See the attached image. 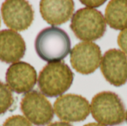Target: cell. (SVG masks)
Wrapping results in <instances>:
<instances>
[{"label":"cell","mask_w":127,"mask_h":126,"mask_svg":"<svg viewBox=\"0 0 127 126\" xmlns=\"http://www.w3.org/2000/svg\"><path fill=\"white\" fill-rule=\"evenodd\" d=\"M35 49L42 60L49 63L57 62L65 59L71 52V40L65 30L52 26L38 33Z\"/></svg>","instance_id":"cell-1"},{"label":"cell","mask_w":127,"mask_h":126,"mask_svg":"<svg viewBox=\"0 0 127 126\" xmlns=\"http://www.w3.org/2000/svg\"><path fill=\"white\" fill-rule=\"evenodd\" d=\"M74 81V73L64 62H51L40 71L38 87L48 97H57L65 93Z\"/></svg>","instance_id":"cell-2"},{"label":"cell","mask_w":127,"mask_h":126,"mask_svg":"<svg viewBox=\"0 0 127 126\" xmlns=\"http://www.w3.org/2000/svg\"><path fill=\"white\" fill-rule=\"evenodd\" d=\"M90 109L93 118L105 126L121 125L126 118L125 105L114 92L103 91L96 94L92 98Z\"/></svg>","instance_id":"cell-3"},{"label":"cell","mask_w":127,"mask_h":126,"mask_svg":"<svg viewBox=\"0 0 127 126\" xmlns=\"http://www.w3.org/2000/svg\"><path fill=\"white\" fill-rule=\"evenodd\" d=\"M70 27L79 39L92 42L103 36L106 30V22L100 11L83 7L72 16Z\"/></svg>","instance_id":"cell-4"},{"label":"cell","mask_w":127,"mask_h":126,"mask_svg":"<svg viewBox=\"0 0 127 126\" xmlns=\"http://www.w3.org/2000/svg\"><path fill=\"white\" fill-rule=\"evenodd\" d=\"M20 108L25 118L36 126H46L54 118L51 102L38 91L27 93L21 101Z\"/></svg>","instance_id":"cell-5"},{"label":"cell","mask_w":127,"mask_h":126,"mask_svg":"<svg viewBox=\"0 0 127 126\" xmlns=\"http://www.w3.org/2000/svg\"><path fill=\"white\" fill-rule=\"evenodd\" d=\"M3 21L10 30H27L33 21L34 12L31 4L25 0H7L1 7Z\"/></svg>","instance_id":"cell-6"},{"label":"cell","mask_w":127,"mask_h":126,"mask_svg":"<svg viewBox=\"0 0 127 126\" xmlns=\"http://www.w3.org/2000/svg\"><path fill=\"white\" fill-rule=\"evenodd\" d=\"M54 111L59 119L65 122L84 121L90 114V105L83 97L68 94L58 97L54 104Z\"/></svg>","instance_id":"cell-7"},{"label":"cell","mask_w":127,"mask_h":126,"mask_svg":"<svg viewBox=\"0 0 127 126\" xmlns=\"http://www.w3.org/2000/svg\"><path fill=\"white\" fill-rule=\"evenodd\" d=\"M101 59L100 47L92 42H80L71 50L70 62L73 68L83 75L94 73L100 66Z\"/></svg>","instance_id":"cell-8"},{"label":"cell","mask_w":127,"mask_h":126,"mask_svg":"<svg viewBox=\"0 0 127 126\" xmlns=\"http://www.w3.org/2000/svg\"><path fill=\"white\" fill-rule=\"evenodd\" d=\"M100 71L111 85L121 87L127 82V56L121 50L112 48L102 57Z\"/></svg>","instance_id":"cell-9"},{"label":"cell","mask_w":127,"mask_h":126,"mask_svg":"<svg viewBox=\"0 0 127 126\" xmlns=\"http://www.w3.org/2000/svg\"><path fill=\"white\" fill-rule=\"evenodd\" d=\"M6 83L10 90L16 94L29 93L35 86L37 74L35 68L25 62L13 63L7 68Z\"/></svg>","instance_id":"cell-10"},{"label":"cell","mask_w":127,"mask_h":126,"mask_svg":"<svg viewBox=\"0 0 127 126\" xmlns=\"http://www.w3.org/2000/svg\"><path fill=\"white\" fill-rule=\"evenodd\" d=\"M25 42L19 33L10 29L0 31V61L17 62L25 56Z\"/></svg>","instance_id":"cell-11"},{"label":"cell","mask_w":127,"mask_h":126,"mask_svg":"<svg viewBox=\"0 0 127 126\" xmlns=\"http://www.w3.org/2000/svg\"><path fill=\"white\" fill-rule=\"evenodd\" d=\"M39 10L42 19L51 25H60L68 22L74 10L72 0H42Z\"/></svg>","instance_id":"cell-12"},{"label":"cell","mask_w":127,"mask_h":126,"mask_svg":"<svg viewBox=\"0 0 127 126\" xmlns=\"http://www.w3.org/2000/svg\"><path fill=\"white\" fill-rule=\"evenodd\" d=\"M105 20L113 29L127 28V0L110 1L105 10Z\"/></svg>","instance_id":"cell-13"},{"label":"cell","mask_w":127,"mask_h":126,"mask_svg":"<svg viewBox=\"0 0 127 126\" xmlns=\"http://www.w3.org/2000/svg\"><path fill=\"white\" fill-rule=\"evenodd\" d=\"M14 102L11 91L7 85L0 81V115L8 111Z\"/></svg>","instance_id":"cell-14"},{"label":"cell","mask_w":127,"mask_h":126,"mask_svg":"<svg viewBox=\"0 0 127 126\" xmlns=\"http://www.w3.org/2000/svg\"><path fill=\"white\" fill-rule=\"evenodd\" d=\"M3 126H33L32 124L23 116L13 115L8 117L4 123Z\"/></svg>","instance_id":"cell-15"},{"label":"cell","mask_w":127,"mask_h":126,"mask_svg":"<svg viewBox=\"0 0 127 126\" xmlns=\"http://www.w3.org/2000/svg\"><path fill=\"white\" fill-rule=\"evenodd\" d=\"M118 44L122 51L127 54V28L123 30L118 36Z\"/></svg>","instance_id":"cell-16"},{"label":"cell","mask_w":127,"mask_h":126,"mask_svg":"<svg viewBox=\"0 0 127 126\" xmlns=\"http://www.w3.org/2000/svg\"><path fill=\"white\" fill-rule=\"evenodd\" d=\"M80 1L83 4L89 7V8L99 7L106 2V1Z\"/></svg>","instance_id":"cell-17"},{"label":"cell","mask_w":127,"mask_h":126,"mask_svg":"<svg viewBox=\"0 0 127 126\" xmlns=\"http://www.w3.org/2000/svg\"><path fill=\"white\" fill-rule=\"evenodd\" d=\"M48 126H73L72 125L69 124L68 123L65 122H55L53 123H51Z\"/></svg>","instance_id":"cell-18"},{"label":"cell","mask_w":127,"mask_h":126,"mask_svg":"<svg viewBox=\"0 0 127 126\" xmlns=\"http://www.w3.org/2000/svg\"><path fill=\"white\" fill-rule=\"evenodd\" d=\"M83 126H105L102 124H100V123H88L86 125Z\"/></svg>","instance_id":"cell-19"},{"label":"cell","mask_w":127,"mask_h":126,"mask_svg":"<svg viewBox=\"0 0 127 126\" xmlns=\"http://www.w3.org/2000/svg\"><path fill=\"white\" fill-rule=\"evenodd\" d=\"M126 120H127V114H126Z\"/></svg>","instance_id":"cell-20"},{"label":"cell","mask_w":127,"mask_h":126,"mask_svg":"<svg viewBox=\"0 0 127 126\" xmlns=\"http://www.w3.org/2000/svg\"><path fill=\"white\" fill-rule=\"evenodd\" d=\"M0 25H1V20H0Z\"/></svg>","instance_id":"cell-21"}]
</instances>
